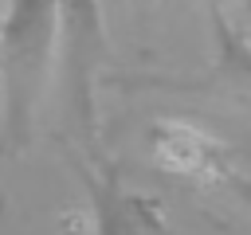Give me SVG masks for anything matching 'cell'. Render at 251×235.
Listing matches in <instances>:
<instances>
[{"label": "cell", "instance_id": "cell-1", "mask_svg": "<svg viewBox=\"0 0 251 235\" xmlns=\"http://www.w3.org/2000/svg\"><path fill=\"white\" fill-rule=\"evenodd\" d=\"M55 35H59L55 0H12L0 24V82H4L8 145H20L27 137V121L47 78Z\"/></svg>", "mask_w": 251, "mask_h": 235}, {"label": "cell", "instance_id": "cell-2", "mask_svg": "<svg viewBox=\"0 0 251 235\" xmlns=\"http://www.w3.org/2000/svg\"><path fill=\"white\" fill-rule=\"evenodd\" d=\"M59 4V31H63V59H67V86L78 125H94V67L106 51L98 0H55Z\"/></svg>", "mask_w": 251, "mask_h": 235}, {"label": "cell", "instance_id": "cell-3", "mask_svg": "<svg viewBox=\"0 0 251 235\" xmlns=\"http://www.w3.org/2000/svg\"><path fill=\"white\" fill-rule=\"evenodd\" d=\"M98 204V235H173L161 219V208L118 188L114 176H90Z\"/></svg>", "mask_w": 251, "mask_h": 235}, {"label": "cell", "instance_id": "cell-4", "mask_svg": "<svg viewBox=\"0 0 251 235\" xmlns=\"http://www.w3.org/2000/svg\"><path fill=\"white\" fill-rule=\"evenodd\" d=\"M212 24L220 43V67L251 82V0H212Z\"/></svg>", "mask_w": 251, "mask_h": 235}, {"label": "cell", "instance_id": "cell-5", "mask_svg": "<svg viewBox=\"0 0 251 235\" xmlns=\"http://www.w3.org/2000/svg\"><path fill=\"white\" fill-rule=\"evenodd\" d=\"M216 180H220V188H224L227 196H235L243 208H251V176H243V172L220 164V168H216Z\"/></svg>", "mask_w": 251, "mask_h": 235}]
</instances>
